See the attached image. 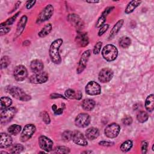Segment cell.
I'll list each match as a JSON object with an SVG mask.
<instances>
[{
	"label": "cell",
	"instance_id": "cell-54",
	"mask_svg": "<svg viewBox=\"0 0 154 154\" xmlns=\"http://www.w3.org/2000/svg\"><path fill=\"white\" fill-rule=\"evenodd\" d=\"M1 153H8V152H4V151H1Z\"/></svg>",
	"mask_w": 154,
	"mask_h": 154
},
{
	"label": "cell",
	"instance_id": "cell-45",
	"mask_svg": "<svg viewBox=\"0 0 154 154\" xmlns=\"http://www.w3.org/2000/svg\"><path fill=\"white\" fill-rule=\"evenodd\" d=\"M147 146H148V143L146 141H143L141 142V152L143 153H146L147 152Z\"/></svg>",
	"mask_w": 154,
	"mask_h": 154
},
{
	"label": "cell",
	"instance_id": "cell-41",
	"mask_svg": "<svg viewBox=\"0 0 154 154\" xmlns=\"http://www.w3.org/2000/svg\"><path fill=\"white\" fill-rule=\"evenodd\" d=\"M108 28H109V25H108V24H106H106H104L103 25H102V26L100 28V29H99V30L98 35H99V36L102 35L108 30Z\"/></svg>",
	"mask_w": 154,
	"mask_h": 154
},
{
	"label": "cell",
	"instance_id": "cell-9",
	"mask_svg": "<svg viewBox=\"0 0 154 154\" xmlns=\"http://www.w3.org/2000/svg\"><path fill=\"white\" fill-rule=\"evenodd\" d=\"M90 120V116L88 114L82 112L79 114L76 117L75 120V124L79 128H85L90 124L91 121Z\"/></svg>",
	"mask_w": 154,
	"mask_h": 154
},
{
	"label": "cell",
	"instance_id": "cell-43",
	"mask_svg": "<svg viewBox=\"0 0 154 154\" xmlns=\"http://www.w3.org/2000/svg\"><path fill=\"white\" fill-rule=\"evenodd\" d=\"M52 110L54 111V113H55V114H57V115H60V114H62L63 112V108H57V105H55V104L52 106Z\"/></svg>",
	"mask_w": 154,
	"mask_h": 154
},
{
	"label": "cell",
	"instance_id": "cell-18",
	"mask_svg": "<svg viewBox=\"0 0 154 154\" xmlns=\"http://www.w3.org/2000/svg\"><path fill=\"white\" fill-rule=\"evenodd\" d=\"M1 139H0V147L2 148H7L10 147L12 144V138L11 136L7 133L1 132Z\"/></svg>",
	"mask_w": 154,
	"mask_h": 154
},
{
	"label": "cell",
	"instance_id": "cell-17",
	"mask_svg": "<svg viewBox=\"0 0 154 154\" xmlns=\"http://www.w3.org/2000/svg\"><path fill=\"white\" fill-rule=\"evenodd\" d=\"M75 42L76 45L80 47L86 46L89 42L87 33L82 31L78 32V34L75 37Z\"/></svg>",
	"mask_w": 154,
	"mask_h": 154
},
{
	"label": "cell",
	"instance_id": "cell-40",
	"mask_svg": "<svg viewBox=\"0 0 154 154\" xmlns=\"http://www.w3.org/2000/svg\"><path fill=\"white\" fill-rule=\"evenodd\" d=\"M102 46V42H98L94 46L93 48V53L94 54H98L100 50H101V48Z\"/></svg>",
	"mask_w": 154,
	"mask_h": 154
},
{
	"label": "cell",
	"instance_id": "cell-11",
	"mask_svg": "<svg viewBox=\"0 0 154 154\" xmlns=\"http://www.w3.org/2000/svg\"><path fill=\"white\" fill-rule=\"evenodd\" d=\"M85 90L86 93L91 96L98 95L101 93L100 85L94 81L88 82L85 86Z\"/></svg>",
	"mask_w": 154,
	"mask_h": 154
},
{
	"label": "cell",
	"instance_id": "cell-2",
	"mask_svg": "<svg viewBox=\"0 0 154 154\" xmlns=\"http://www.w3.org/2000/svg\"><path fill=\"white\" fill-rule=\"evenodd\" d=\"M7 91L13 97L21 101L26 102L31 99V96L27 94L22 88L16 86L8 87Z\"/></svg>",
	"mask_w": 154,
	"mask_h": 154
},
{
	"label": "cell",
	"instance_id": "cell-5",
	"mask_svg": "<svg viewBox=\"0 0 154 154\" xmlns=\"http://www.w3.org/2000/svg\"><path fill=\"white\" fill-rule=\"evenodd\" d=\"M16 112L17 109L14 107H9L1 111V123L2 125L8 123L14 117Z\"/></svg>",
	"mask_w": 154,
	"mask_h": 154
},
{
	"label": "cell",
	"instance_id": "cell-37",
	"mask_svg": "<svg viewBox=\"0 0 154 154\" xmlns=\"http://www.w3.org/2000/svg\"><path fill=\"white\" fill-rule=\"evenodd\" d=\"M54 152L57 153H68L70 152V149L65 146H58L55 148Z\"/></svg>",
	"mask_w": 154,
	"mask_h": 154
},
{
	"label": "cell",
	"instance_id": "cell-53",
	"mask_svg": "<svg viewBox=\"0 0 154 154\" xmlns=\"http://www.w3.org/2000/svg\"><path fill=\"white\" fill-rule=\"evenodd\" d=\"M92 152H93L91 150H89V151H84V152H82V153H91Z\"/></svg>",
	"mask_w": 154,
	"mask_h": 154
},
{
	"label": "cell",
	"instance_id": "cell-7",
	"mask_svg": "<svg viewBox=\"0 0 154 154\" xmlns=\"http://www.w3.org/2000/svg\"><path fill=\"white\" fill-rule=\"evenodd\" d=\"M35 130H36V128L34 125L33 124L26 125L22 131L20 137V141L22 142H25L28 141L34 134Z\"/></svg>",
	"mask_w": 154,
	"mask_h": 154
},
{
	"label": "cell",
	"instance_id": "cell-21",
	"mask_svg": "<svg viewBox=\"0 0 154 154\" xmlns=\"http://www.w3.org/2000/svg\"><path fill=\"white\" fill-rule=\"evenodd\" d=\"M44 64L43 62L38 59H35L31 61L30 63V68L34 73L40 72L43 70Z\"/></svg>",
	"mask_w": 154,
	"mask_h": 154
},
{
	"label": "cell",
	"instance_id": "cell-31",
	"mask_svg": "<svg viewBox=\"0 0 154 154\" xmlns=\"http://www.w3.org/2000/svg\"><path fill=\"white\" fill-rule=\"evenodd\" d=\"M131 43V40L129 37L126 36H123L120 38L119 40V45L123 48H128Z\"/></svg>",
	"mask_w": 154,
	"mask_h": 154
},
{
	"label": "cell",
	"instance_id": "cell-12",
	"mask_svg": "<svg viewBox=\"0 0 154 154\" xmlns=\"http://www.w3.org/2000/svg\"><path fill=\"white\" fill-rule=\"evenodd\" d=\"M28 75V71L26 68L23 65L17 66L13 72V76L14 79L17 81H23Z\"/></svg>",
	"mask_w": 154,
	"mask_h": 154
},
{
	"label": "cell",
	"instance_id": "cell-30",
	"mask_svg": "<svg viewBox=\"0 0 154 154\" xmlns=\"http://www.w3.org/2000/svg\"><path fill=\"white\" fill-rule=\"evenodd\" d=\"M133 143L131 140H128L124 141L120 146V150L123 152H127L129 151L132 147Z\"/></svg>",
	"mask_w": 154,
	"mask_h": 154
},
{
	"label": "cell",
	"instance_id": "cell-39",
	"mask_svg": "<svg viewBox=\"0 0 154 154\" xmlns=\"http://www.w3.org/2000/svg\"><path fill=\"white\" fill-rule=\"evenodd\" d=\"M106 16L102 15L99 17V19H97L96 23V26L97 28H100L102 25H103L105 24V22L106 21Z\"/></svg>",
	"mask_w": 154,
	"mask_h": 154
},
{
	"label": "cell",
	"instance_id": "cell-8",
	"mask_svg": "<svg viewBox=\"0 0 154 154\" xmlns=\"http://www.w3.org/2000/svg\"><path fill=\"white\" fill-rule=\"evenodd\" d=\"M120 131V126L116 123L108 125L105 129V135L109 138H114L118 136Z\"/></svg>",
	"mask_w": 154,
	"mask_h": 154
},
{
	"label": "cell",
	"instance_id": "cell-47",
	"mask_svg": "<svg viewBox=\"0 0 154 154\" xmlns=\"http://www.w3.org/2000/svg\"><path fill=\"white\" fill-rule=\"evenodd\" d=\"M99 144L100 146H103L109 147V146H112L114 144V143L110 142V141H101L99 143Z\"/></svg>",
	"mask_w": 154,
	"mask_h": 154
},
{
	"label": "cell",
	"instance_id": "cell-36",
	"mask_svg": "<svg viewBox=\"0 0 154 154\" xmlns=\"http://www.w3.org/2000/svg\"><path fill=\"white\" fill-rule=\"evenodd\" d=\"M72 135H73V132L69 130H66L62 134V135H61L62 139L64 141H66V142L69 141L72 138Z\"/></svg>",
	"mask_w": 154,
	"mask_h": 154
},
{
	"label": "cell",
	"instance_id": "cell-14",
	"mask_svg": "<svg viewBox=\"0 0 154 154\" xmlns=\"http://www.w3.org/2000/svg\"><path fill=\"white\" fill-rule=\"evenodd\" d=\"M114 75V73L112 69L108 67L102 69L99 73L98 79L100 82L102 83H106L111 81Z\"/></svg>",
	"mask_w": 154,
	"mask_h": 154
},
{
	"label": "cell",
	"instance_id": "cell-50",
	"mask_svg": "<svg viewBox=\"0 0 154 154\" xmlns=\"http://www.w3.org/2000/svg\"><path fill=\"white\" fill-rule=\"evenodd\" d=\"M20 3H21V2L20 1H17L16 2V4H15V5H14V8H13V10H12V11L10 12V13H12L13 11H15L19 7V5H20Z\"/></svg>",
	"mask_w": 154,
	"mask_h": 154
},
{
	"label": "cell",
	"instance_id": "cell-3",
	"mask_svg": "<svg viewBox=\"0 0 154 154\" xmlns=\"http://www.w3.org/2000/svg\"><path fill=\"white\" fill-rule=\"evenodd\" d=\"M103 58L108 61H112L116 59L118 55V50L113 45H106L102 51Z\"/></svg>",
	"mask_w": 154,
	"mask_h": 154
},
{
	"label": "cell",
	"instance_id": "cell-35",
	"mask_svg": "<svg viewBox=\"0 0 154 154\" xmlns=\"http://www.w3.org/2000/svg\"><path fill=\"white\" fill-rule=\"evenodd\" d=\"M10 59L9 58V57L8 56H3L2 57L1 59V69H4L7 67L10 64Z\"/></svg>",
	"mask_w": 154,
	"mask_h": 154
},
{
	"label": "cell",
	"instance_id": "cell-52",
	"mask_svg": "<svg viewBox=\"0 0 154 154\" xmlns=\"http://www.w3.org/2000/svg\"><path fill=\"white\" fill-rule=\"evenodd\" d=\"M23 45L24 46H26V45H29V43H30V42L29 41H28V40H26V41H25V42H23Z\"/></svg>",
	"mask_w": 154,
	"mask_h": 154
},
{
	"label": "cell",
	"instance_id": "cell-28",
	"mask_svg": "<svg viewBox=\"0 0 154 154\" xmlns=\"http://www.w3.org/2000/svg\"><path fill=\"white\" fill-rule=\"evenodd\" d=\"M52 26L51 23L46 24L45 26L40 30V31L38 33V35L40 37H45L48 35L52 31Z\"/></svg>",
	"mask_w": 154,
	"mask_h": 154
},
{
	"label": "cell",
	"instance_id": "cell-27",
	"mask_svg": "<svg viewBox=\"0 0 154 154\" xmlns=\"http://www.w3.org/2000/svg\"><path fill=\"white\" fill-rule=\"evenodd\" d=\"M0 109L1 111H2L11 106L12 100L8 97H1L0 99Z\"/></svg>",
	"mask_w": 154,
	"mask_h": 154
},
{
	"label": "cell",
	"instance_id": "cell-29",
	"mask_svg": "<svg viewBox=\"0 0 154 154\" xmlns=\"http://www.w3.org/2000/svg\"><path fill=\"white\" fill-rule=\"evenodd\" d=\"M21 131V126L17 124H13L8 128V132L13 135H17Z\"/></svg>",
	"mask_w": 154,
	"mask_h": 154
},
{
	"label": "cell",
	"instance_id": "cell-33",
	"mask_svg": "<svg viewBox=\"0 0 154 154\" xmlns=\"http://www.w3.org/2000/svg\"><path fill=\"white\" fill-rule=\"evenodd\" d=\"M20 11L17 12V13H16L14 15H13V16H11L10 18H8L6 21H5V22L1 23L0 26H1V27H2V26H7V25H12V24L14 23V22L15 21L16 17L18 16L19 14H20Z\"/></svg>",
	"mask_w": 154,
	"mask_h": 154
},
{
	"label": "cell",
	"instance_id": "cell-1",
	"mask_svg": "<svg viewBox=\"0 0 154 154\" xmlns=\"http://www.w3.org/2000/svg\"><path fill=\"white\" fill-rule=\"evenodd\" d=\"M61 38H57L53 41L49 48V56L51 61L55 64H60L61 62V58L59 53V49L63 44Z\"/></svg>",
	"mask_w": 154,
	"mask_h": 154
},
{
	"label": "cell",
	"instance_id": "cell-49",
	"mask_svg": "<svg viewBox=\"0 0 154 154\" xmlns=\"http://www.w3.org/2000/svg\"><path fill=\"white\" fill-rule=\"evenodd\" d=\"M50 97L51 98H53V99H55V98H64L65 99V97L61 95V94H56V93H53L52 94H51L50 96Z\"/></svg>",
	"mask_w": 154,
	"mask_h": 154
},
{
	"label": "cell",
	"instance_id": "cell-46",
	"mask_svg": "<svg viewBox=\"0 0 154 154\" xmlns=\"http://www.w3.org/2000/svg\"><path fill=\"white\" fill-rule=\"evenodd\" d=\"M10 31V28L7 26L1 27V35H3L7 34Z\"/></svg>",
	"mask_w": 154,
	"mask_h": 154
},
{
	"label": "cell",
	"instance_id": "cell-22",
	"mask_svg": "<svg viewBox=\"0 0 154 154\" xmlns=\"http://www.w3.org/2000/svg\"><path fill=\"white\" fill-rule=\"evenodd\" d=\"M99 135V131L97 128L91 127L87 129L85 131V136L87 139L93 140L98 137Z\"/></svg>",
	"mask_w": 154,
	"mask_h": 154
},
{
	"label": "cell",
	"instance_id": "cell-25",
	"mask_svg": "<svg viewBox=\"0 0 154 154\" xmlns=\"http://www.w3.org/2000/svg\"><path fill=\"white\" fill-rule=\"evenodd\" d=\"M95 106V101L91 99H85L82 102V107L85 111L92 110Z\"/></svg>",
	"mask_w": 154,
	"mask_h": 154
},
{
	"label": "cell",
	"instance_id": "cell-10",
	"mask_svg": "<svg viewBox=\"0 0 154 154\" xmlns=\"http://www.w3.org/2000/svg\"><path fill=\"white\" fill-rule=\"evenodd\" d=\"M48 79V74L44 71L34 73L29 77V82L32 84H43Z\"/></svg>",
	"mask_w": 154,
	"mask_h": 154
},
{
	"label": "cell",
	"instance_id": "cell-34",
	"mask_svg": "<svg viewBox=\"0 0 154 154\" xmlns=\"http://www.w3.org/2000/svg\"><path fill=\"white\" fill-rule=\"evenodd\" d=\"M24 150V147L20 144H15L10 149V152L12 153H19Z\"/></svg>",
	"mask_w": 154,
	"mask_h": 154
},
{
	"label": "cell",
	"instance_id": "cell-42",
	"mask_svg": "<svg viewBox=\"0 0 154 154\" xmlns=\"http://www.w3.org/2000/svg\"><path fill=\"white\" fill-rule=\"evenodd\" d=\"M122 123L126 126H129L132 124V119L130 116H125L123 119H122Z\"/></svg>",
	"mask_w": 154,
	"mask_h": 154
},
{
	"label": "cell",
	"instance_id": "cell-32",
	"mask_svg": "<svg viewBox=\"0 0 154 154\" xmlns=\"http://www.w3.org/2000/svg\"><path fill=\"white\" fill-rule=\"evenodd\" d=\"M149 118L148 114L144 111H140L137 115V120L140 123H144L146 122Z\"/></svg>",
	"mask_w": 154,
	"mask_h": 154
},
{
	"label": "cell",
	"instance_id": "cell-23",
	"mask_svg": "<svg viewBox=\"0 0 154 154\" xmlns=\"http://www.w3.org/2000/svg\"><path fill=\"white\" fill-rule=\"evenodd\" d=\"M123 23H124L123 19H120L116 22V23L114 25V26L112 27V29L110 31V34L109 36V39H112L119 32L122 26H123Z\"/></svg>",
	"mask_w": 154,
	"mask_h": 154
},
{
	"label": "cell",
	"instance_id": "cell-20",
	"mask_svg": "<svg viewBox=\"0 0 154 154\" xmlns=\"http://www.w3.org/2000/svg\"><path fill=\"white\" fill-rule=\"evenodd\" d=\"M65 96L67 98L70 99H76V100H80L82 98V93L79 90H75L73 89H67L66 90L64 93Z\"/></svg>",
	"mask_w": 154,
	"mask_h": 154
},
{
	"label": "cell",
	"instance_id": "cell-51",
	"mask_svg": "<svg viewBox=\"0 0 154 154\" xmlns=\"http://www.w3.org/2000/svg\"><path fill=\"white\" fill-rule=\"evenodd\" d=\"M87 3H90V4H97V3H99L100 1H85Z\"/></svg>",
	"mask_w": 154,
	"mask_h": 154
},
{
	"label": "cell",
	"instance_id": "cell-38",
	"mask_svg": "<svg viewBox=\"0 0 154 154\" xmlns=\"http://www.w3.org/2000/svg\"><path fill=\"white\" fill-rule=\"evenodd\" d=\"M40 117L42 119V120L46 123V124H49L51 120H50V117L49 116L48 113L46 111H43L42 112H41L40 113Z\"/></svg>",
	"mask_w": 154,
	"mask_h": 154
},
{
	"label": "cell",
	"instance_id": "cell-4",
	"mask_svg": "<svg viewBox=\"0 0 154 154\" xmlns=\"http://www.w3.org/2000/svg\"><path fill=\"white\" fill-rule=\"evenodd\" d=\"M54 10V7L51 4L47 5L38 14L36 22L40 23L49 20L53 15Z\"/></svg>",
	"mask_w": 154,
	"mask_h": 154
},
{
	"label": "cell",
	"instance_id": "cell-19",
	"mask_svg": "<svg viewBox=\"0 0 154 154\" xmlns=\"http://www.w3.org/2000/svg\"><path fill=\"white\" fill-rule=\"evenodd\" d=\"M27 16L25 15H23L21 17L19 21L18 22V23L17 25V28H16V31L15 33V38H17L19 37L23 32L24 30V28L25 27L26 22H27Z\"/></svg>",
	"mask_w": 154,
	"mask_h": 154
},
{
	"label": "cell",
	"instance_id": "cell-44",
	"mask_svg": "<svg viewBox=\"0 0 154 154\" xmlns=\"http://www.w3.org/2000/svg\"><path fill=\"white\" fill-rule=\"evenodd\" d=\"M114 7H112V6L106 7V8L103 10V11L102 12V15H103V16H105L106 17V16L112 11V10H114Z\"/></svg>",
	"mask_w": 154,
	"mask_h": 154
},
{
	"label": "cell",
	"instance_id": "cell-15",
	"mask_svg": "<svg viewBox=\"0 0 154 154\" xmlns=\"http://www.w3.org/2000/svg\"><path fill=\"white\" fill-rule=\"evenodd\" d=\"M38 144L42 150L49 152L52 150L54 143L48 137L45 135H41L38 138Z\"/></svg>",
	"mask_w": 154,
	"mask_h": 154
},
{
	"label": "cell",
	"instance_id": "cell-24",
	"mask_svg": "<svg viewBox=\"0 0 154 154\" xmlns=\"http://www.w3.org/2000/svg\"><path fill=\"white\" fill-rule=\"evenodd\" d=\"M141 3V1H137V0H134L130 1L127 6L126 7L125 13L126 14H129L134 11V10L140 5V4Z\"/></svg>",
	"mask_w": 154,
	"mask_h": 154
},
{
	"label": "cell",
	"instance_id": "cell-26",
	"mask_svg": "<svg viewBox=\"0 0 154 154\" xmlns=\"http://www.w3.org/2000/svg\"><path fill=\"white\" fill-rule=\"evenodd\" d=\"M145 107L146 109L149 111L152 112L154 109V96L153 94L149 95L145 101Z\"/></svg>",
	"mask_w": 154,
	"mask_h": 154
},
{
	"label": "cell",
	"instance_id": "cell-13",
	"mask_svg": "<svg viewBox=\"0 0 154 154\" xmlns=\"http://www.w3.org/2000/svg\"><path fill=\"white\" fill-rule=\"evenodd\" d=\"M91 53V51L90 49L85 51L82 53V54L81 57V58L79 60L77 69H76V72L78 73H81L85 69L87 61L89 59Z\"/></svg>",
	"mask_w": 154,
	"mask_h": 154
},
{
	"label": "cell",
	"instance_id": "cell-6",
	"mask_svg": "<svg viewBox=\"0 0 154 154\" xmlns=\"http://www.w3.org/2000/svg\"><path fill=\"white\" fill-rule=\"evenodd\" d=\"M67 20L76 29L78 32L82 31V29L84 26V23L78 14L75 13L69 14L67 16Z\"/></svg>",
	"mask_w": 154,
	"mask_h": 154
},
{
	"label": "cell",
	"instance_id": "cell-48",
	"mask_svg": "<svg viewBox=\"0 0 154 154\" xmlns=\"http://www.w3.org/2000/svg\"><path fill=\"white\" fill-rule=\"evenodd\" d=\"M36 1H28L26 2V7L27 9H30L34 5V4H35Z\"/></svg>",
	"mask_w": 154,
	"mask_h": 154
},
{
	"label": "cell",
	"instance_id": "cell-16",
	"mask_svg": "<svg viewBox=\"0 0 154 154\" xmlns=\"http://www.w3.org/2000/svg\"><path fill=\"white\" fill-rule=\"evenodd\" d=\"M72 140L75 144L79 146H85L88 144L87 141L84 135L78 131H75L74 132H73Z\"/></svg>",
	"mask_w": 154,
	"mask_h": 154
}]
</instances>
